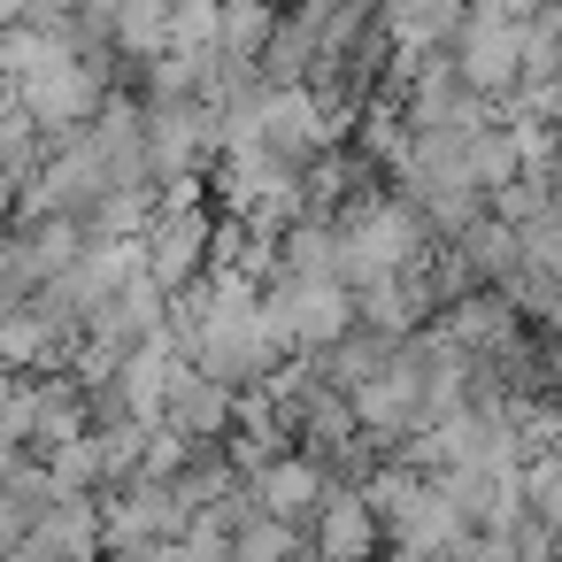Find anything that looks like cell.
Masks as SVG:
<instances>
[{
    "label": "cell",
    "mask_w": 562,
    "mask_h": 562,
    "mask_svg": "<svg viewBox=\"0 0 562 562\" xmlns=\"http://www.w3.org/2000/svg\"><path fill=\"white\" fill-rule=\"evenodd\" d=\"M339 278L347 285H362V278H393V270H424L431 262V224L393 193V186H370V193H355L339 216Z\"/></svg>",
    "instance_id": "6da1fadb"
},
{
    "label": "cell",
    "mask_w": 562,
    "mask_h": 562,
    "mask_svg": "<svg viewBox=\"0 0 562 562\" xmlns=\"http://www.w3.org/2000/svg\"><path fill=\"white\" fill-rule=\"evenodd\" d=\"M147 109V186H178V178H209L224 155V124L209 101L178 93V101H139Z\"/></svg>",
    "instance_id": "7a4b0ae2"
},
{
    "label": "cell",
    "mask_w": 562,
    "mask_h": 562,
    "mask_svg": "<svg viewBox=\"0 0 562 562\" xmlns=\"http://www.w3.org/2000/svg\"><path fill=\"white\" fill-rule=\"evenodd\" d=\"M347 408H355V431L378 447V454H393L416 424H424V378H416V355H408V339L362 378V385H347Z\"/></svg>",
    "instance_id": "3957f363"
},
{
    "label": "cell",
    "mask_w": 562,
    "mask_h": 562,
    "mask_svg": "<svg viewBox=\"0 0 562 562\" xmlns=\"http://www.w3.org/2000/svg\"><path fill=\"white\" fill-rule=\"evenodd\" d=\"M447 63L462 86H477L485 101H501L524 78V16H493V9H462V24L447 32Z\"/></svg>",
    "instance_id": "277c9868"
},
{
    "label": "cell",
    "mask_w": 562,
    "mask_h": 562,
    "mask_svg": "<svg viewBox=\"0 0 562 562\" xmlns=\"http://www.w3.org/2000/svg\"><path fill=\"white\" fill-rule=\"evenodd\" d=\"M209 232H216L209 201H155V216H147V232H139V262H147V278H155L162 293L193 285V278L209 270Z\"/></svg>",
    "instance_id": "5b68a950"
},
{
    "label": "cell",
    "mask_w": 562,
    "mask_h": 562,
    "mask_svg": "<svg viewBox=\"0 0 562 562\" xmlns=\"http://www.w3.org/2000/svg\"><path fill=\"white\" fill-rule=\"evenodd\" d=\"M431 324L454 339V347H470L477 362H493V355H508L531 324L516 316V301L501 293V285H470V293H454V301H439L431 308Z\"/></svg>",
    "instance_id": "8992f818"
},
{
    "label": "cell",
    "mask_w": 562,
    "mask_h": 562,
    "mask_svg": "<svg viewBox=\"0 0 562 562\" xmlns=\"http://www.w3.org/2000/svg\"><path fill=\"white\" fill-rule=\"evenodd\" d=\"M262 147H270L285 170H301V162H316L324 147H339V132L324 124V109H316L308 86H270V93H262Z\"/></svg>",
    "instance_id": "52a82bcc"
},
{
    "label": "cell",
    "mask_w": 562,
    "mask_h": 562,
    "mask_svg": "<svg viewBox=\"0 0 562 562\" xmlns=\"http://www.w3.org/2000/svg\"><path fill=\"white\" fill-rule=\"evenodd\" d=\"M232 401H239V385H224V378H209L201 362H170V385H162V424L170 431H186V439H224L232 431Z\"/></svg>",
    "instance_id": "ba28073f"
},
{
    "label": "cell",
    "mask_w": 562,
    "mask_h": 562,
    "mask_svg": "<svg viewBox=\"0 0 562 562\" xmlns=\"http://www.w3.org/2000/svg\"><path fill=\"white\" fill-rule=\"evenodd\" d=\"M308 539H316V554H331V562H370V554H378V508H370V493H362V485H324Z\"/></svg>",
    "instance_id": "9c48e42d"
},
{
    "label": "cell",
    "mask_w": 562,
    "mask_h": 562,
    "mask_svg": "<svg viewBox=\"0 0 562 562\" xmlns=\"http://www.w3.org/2000/svg\"><path fill=\"white\" fill-rule=\"evenodd\" d=\"M324 462L308 454V447H285V454H270L255 477H247V493L270 508V516H293V524H316V501H324Z\"/></svg>",
    "instance_id": "30bf717a"
},
{
    "label": "cell",
    "mask_w": 562,
    "mask_h": 562,
    "mask_svg": "<svg viewBox=\"0 0 562 562\" xmlns=\"http://www.w3.org/2000/svg\"><path fill=\"white\" fill-rule=\"evenodd\" d=\"M470 0H370V24L393 55H424V47H447V32L462 24Z\"/></svg>",
    "instance_id": "8fae6325"
},
{
    "label": "cell",
    "mask_w": 562,
    "mask_h": 562,
    "mask_svg": "<svg viewBox=\"0 0 562 562\" xmlns=\"http://www.w3.org/2000/svg\"><path fill=\"white\" fill-rule=\"evenodd\" d=\"M32 539L55 562H101V493H55L32 524Z\"/></svg>",
    "instance_id": "7c38bea8"
},
{
    "label": "cell",
    "mask_w": 562,
    "mask_h": 562,
    "mask_svg": "<svg viewBox=\"0 0 562 562\" xmlns=\"http://www.w3.org/2000/svg\"><path fill=\"white\" fill-rule=\"evenodd\" d=\"M316 554V539H308V524H293V516H270L262 501L232 524V562H308Z\"/></svg>",
    "instance_id": "4fadbf2b"
},
{
    "label": "cell",
    "mask_w": 562,
    "mask_h": 562,
    "mask_svg": "<svg viewBox=\"0 0 562 562\" xmlns=\"http://www.w3.org/2000/svg\"><path fill=\"white\" fill-rule=\"evenodd\" d=\"M278 270L285 278H339V224L331 216H293L278 232ZM347 285V278H339Z\"/></svg>",
    "instance_id": "5bb4252c"
},
{
    "label": "cell",
    "mask_w": 562,
    "mask_h": 562,
    "mask_svg": "<svg viewBox=\"0 0 562 562\" xmlns=\"http://www.w3.org/2000/svg\"><path fill=\"white\" fill-rule=\"evenodd\" d=\"M109 47H116V63H155L162 47H170V0H116L109 9Z\"/></svg>",
    "instance_id": "9a60e30c"
},
{
    "label": "cell",
    "mask_w": 562,
    "mask_h": 562,
    "mask_svg": "<svg viewBox=\"0 0 562 562\" xmlns=\"http://www.w3.org/2000/svg\"><path fill=\"white\" fill-rule=\"evenodd\" d=\"M47 162V132H40V116L9 93V109H0V178L9 186H24L32 170Z\"/></svg>",
    "instance_id": "2e32d148"
},
{
    "label": "cell",
    "mask_w": 562,
    "mask_h": 562,
    "mask_svg": "<svg viewBox=\"0 0 562 562\" xmlns=\"http://www.w3.org/2000/svg\"><path fill=\"white\" fill-rule=\"evenodd\" d=\"M270 32H278V0H224V16H216V47L224 55L255 63L270 47Z\"/></svg>",
    "instance_id": "e0dca14e"
},
{
    "label": "cell",
    "mask_w": 562,
    "mask_h": 562,
    "mask_svg": "<svg viewBox=\"0 0 562 562\" xmlns=\"http://www.w3.org/2000/svg\"><path fill=\"white\" fill-rule=\"evenodd\" d=\"M462 155H470V178H477V193H493V186H508L524 162H516V132L508 124H477L470 139H462Z\"/></svg>",
    "instance_id": "ac0fdd59"
},
{
    "label": "cell",
    "mask_w": 562,
    "mask_h": 562,
    "mask_svg": "<svg viewBox=\"0 0 562 562\" xmlns=\"http://www.w3.org/2000/svg\"><path fill=\"white\" fill-rule=\"evenodd\" d=\"M47 470H55V485H63V493H101L109 477H101V439H93V424H86L78 439L47 447Z\"/></svg>",
    "instance_id": "d6986e66"
},
{
    "label": "cell",
    "mask_w": 562,
    "mask_h": 562,
    "mask_svg": "<svg viewBox=\"0 0 562 562\" xmlns=\"http://www.w3.org/2000/svg\"><path fill=\"white\" fill-rule=\"evenodd\" d=\"M32 524H40V508H32V501H24L16 485H0V554H9V547H16V539H24Z\"/></svg>",
    "instance_id": "ffe728a7"
},
{
    "label": "cell",
    "mask_w": 562,
    "mask_h": 562,
    "mask_svg": "<svg viewBox=\"0 0 562 562\" xmlns=\"http://www.w3.org/2000/svg\"><path fill=\"white\" fill-rule=\"evenodd\" d=\"M24 9H32V0H0V24H16Z\"/></svg>",
    "instance_id": "44dd1931"
},
{
    "label": "cell",
    "mask_w": 562,
    "mask_h": 562,
    "mask_svg": "<svg viewBox=\"0 0 562 562\" xmlns=\"http://www.w3.org/2000/svg\"><path fill=\"white\" fill-rule=\"evenodd\" d=\"M524 9H562V0H524Z\"/></svg>",
    "instance_id": "7402d4cb"
},
{
    "label": "cell",
    "mask_w": 562,
    "mask_h": 562,
    "mask_svg": "<svg viewBox=\"0 0 562 562\" xmlns=\"http://www.w3.org/2000/svg\"><path fill=\"white\" fill-rule=\"evenodd\" d=\"M278 9H285V0H278Z\"/></svg>",
    "instance_id": "603a6c76"
}]
</instances>
